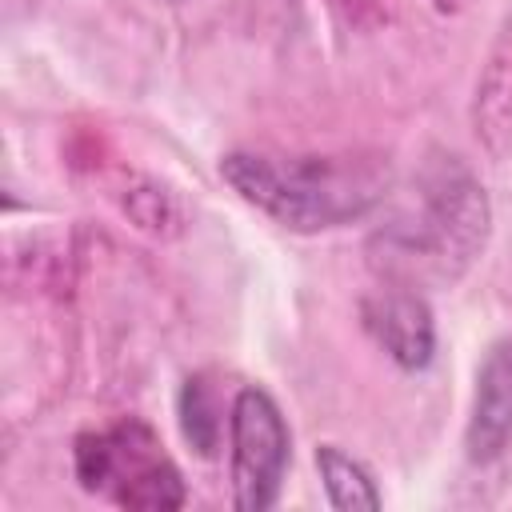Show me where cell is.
<instances>
[{"label": "cell", "instance_id": "6da1fadb", "mask_svg": "<svg viewBox=\"0 0 512 512\" xmlns=\"http://www.w3.org/2000/svg\"><path fill=\"white\" fill-rule=\"evenodd\" d=\"M220 176L264 216L292 232L340 228L384 200L388 160L376 152L340 156H264L228 152Z\"/></svg>", "mask_w": 512, "mask_h": 512}, {"label": "cell", "instance_id": "7a4b0ae2", "mask_svg": "<svg viewBox=\"0 0 512 512\" xmlns=\"http://www.w3.org/2000/svg\"><path fill=\"white\" fill-rule=\"evenodd\" d=\"M488 236V200L484 188L456 164H440L424 192L420 220L392 228L380 236L384 252L376 264L404 280H452L460 276L472 256L484 248Z\"/></svg>", "mask_w": 512, "mask_h": 512}, {"label": "cell", "instance_id": "3957f363", "mask_svg": "<svg viewBox=\"0 0 512 512\" xmlns=\"http://www.w3.org/2000/svg\"><path fill=\"white\" fill-rule=\"evenodd\" d=\"M72 464L84 492H96L132 512H172L188 500L180 468L164 452L156 428L140 416H124L108 428L80 432Z\"/></svg>", "mask_w": 512, "mask_h": 512}, {"label": "cell", "instance_id": "277c9868", "mask_svg": "<svg viewBox=\"0 0 512 512\" xmlns=\"http://www.w3.org/2000/svg\"><path fill=\"white\" fill-rule=\"evenodd\" d=\"M232 504L240 512H264L276 504L292 436L280 416V404L264 388H240L232 400Z\"/></svg>", "mask_w": 512, "mask_h": 512}, {"label": "cell", "instance_id": "5b68a950", "mask_svg": "<svg viewBox=\"0 0 512 512\" xmlns=\"http://www.w3.org/2000/svg\"><path fill=\"white\" fill-rule=\"evenodd\" d=\"M364 324L380 348L408 372L428 368L436 352V324L428 304L408 288H384L364 300Z\"/></svg>", "mask_w": 512, "mask_h": 512}, {"label": "cell", "instance_id": "8992f818", "mask_svg": "<svg viewBox=\"0 0 512 512\" xmlns=\"http://www.w3.org/2000/svg\"><path fill=\"white\" fill-rule=\"evenodd\" d=\"M512 440V340H500L476 372L472 420H468V460L488 464Z\"/></svg>", "mask_w": 512, "mask_h": 512}, {"label": "cell", "instance_id": "52a82bcc", "mask_svg": "<svg viewBox=\"0 0 512 512\" xmlns=\"http://www.w3.org/2000/svg\"><path fill=\"white\" fill-rule=\"evenodd\" d=\"M472 128L492 160H504L512 152V20L500 28L488 64L480 72L472 100Z\"/></svg>", "mask_w": 512, "mask_h": 512}, {"label": "cell", "instance_id": "ba28073f", "mask_svg": "<svg viewBox=\"0 0 512 512\" xmlns=\"http://www.w3.org/2000/svg\"><path fill=\"white\" fill-rule=\"evenodd\" d=\"M316 468H320L332 508H340V512H376L380 508V492H376L372 476L352 456H344L336 444L316 448Z\"/></svg>", "mask_w": 512, "mask_h": 512}, {"label": "cell", "instance_id": "9c48e42d", "mask_svg": "<svg viewBox=\"0 0 512 512\" xmlns=\"http://www.w3.org/2000/svg\"><path fill=\"white\" fill-rule=\"evenodd\" d=\"M180 428H184V440L200 452V456H212L216 444H220V400L208 384V376H188L184 388H180Z\"/></svg>", "mask_w": 512, "mask_h": 512}, {"label": "cell", "instance_id": "30bf717a", "mask_svg": "<svg viewBox=\"0 0 512 512\" xmlns=\"http://www.w3.org/2000/svg\"><path fill=\"white\" fill-rule=\"evenodd\" d=\"M332 4L356 28H372V24H384L392 16V0H332Z\"/></svg>", "mask_w": 512, "mask_h": 512}, {"label": "cell", "instance_id": "8fae6325", "mask_svg": "<svg viewBox=\"0 0 512 512\" xmlns=\"http://www.w3.org/2000/svg\"><path fill=\"white\" fill-rule=\"evenodd\" d=\"M436 4V12H460L464 8V0H432Z\"/></svg>", "mask_w": 512, "mask_h": 512}]
</instances>
